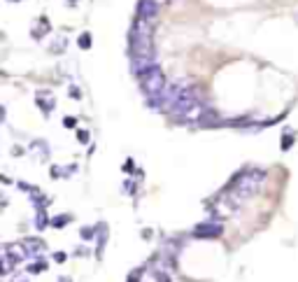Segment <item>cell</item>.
Masks as SVG:
<instances>
[{
	"label": "cell",
	"mask_w": 298,
	"mask_h": 282,
	"mask_svg": "<svg viewBox=\"0 0 298 282\" xmlns=\"http://www.w3.org/2000/svg\"><path fill=\"white\" fill-rule=\"evenodd\" d=\"M170 117L177 122H200L205 107L200 103L198 94H196V87H184L182 96L177 98V103L170 107Z\"/></svg>",
	"instance_id": "cell-1"
},
{
	"label": "cell",
	"mask_w": 298,
	"mask_h": 282,
	"mask_svg": "<svg viewBox=\"0 0 298 282\" xmlns=\"http://www.w3.org/2000/svg\"><path fill=\"white\" fill-rule=\"evenodd\" d=\"M263 180H265V171H259V168H252V171L243 173V175L231 184V196H228V201H231L233 205H237L240 201L254 196L261 189Z\"/></svg>",
	"instance_id": "cell-2"
},
{
	"label": "cell",
	"mask_w": 298,
	"mask_h": 282,
	"mask_svg": "<svg viewBox=\"0 0 298 282\" xmlns=\"http://www.w3.org/2000/svg\"><path fill=\"white\" fill-rule=\"evenodd\" d=\"M140 87H142V91L149 96V100L152 98H159L163 91H166V75H163V70H161L159 66L149 68L147 72H142L140 75Z\"/></svg>",
	"instance_id": "cell-3"
},
{
	"label": "cell",
	"mask_w": 298,
	"mask_h": 282,
	"mask_svg": "<svg viewBox=\"0 0 298 282\" xmlns=\"http://www.w3.org/2000/svg\"><path fill=\"white\" fill-rule=\"evenodd\" d=\"M221 233H224V227L221 224H212V221H203V224H198L193 229L196 238H219Z\"/></svg>",
	"instance_id": "cell-4"
},
{
	"label": "cell",
	"mask_w": 298,
	"mask_h": 282,
	"mask_svg": "<svg viewBox=\"0 0 298 282\" xmlns=\"http://www.w3.org/2000/svg\"><path fill=\"white\" fill-rule=\"evenodd\" d=\"M159 7L161 5L156 3V0H140L138 3V17H144V19H152V21H154Z\"/></svg>",
	"instance_id": "cell-5"
},
{
	"label": "cell",
	"mask_w": 298,
	"mask_h": 282,
	"mask_svg": "<svg viewBox=\"0 0 298 282\" xmlns=\"http://www.w3.org/2000/svg\"><path fill=\"white\" fill-rule=\"evenodd\" d=\"M3 252H7V255L12 257V259L17 261H23L28 257V249H26V245L23 243H12V245H5V249H3Z\"/></svg>",
	"instance_id": "cell-6"
},
{
	"label": "cell",
	"mask_w": 298,
	"mask_h": 282,
	"mask_svg": "<svg viewBox=\"0 0 298 282\" xmlns=\"http://www.w3.org/2000/svg\"><path fill=\"white\" fill-rule=\"evenodd\" d=\"M23 245H26V249H28V257L31 255H40L44 249V243L42 240H38V238H26L23 240Z\"/></svg>",
	"instance_id": "cell-7"
},
{
	"label": "cell",
	"mask_w": 298,
	"mask_h": 282,
	"mask_svg": "<svg viewBox=\"0 0 298 282\" xmlns=\"http://www.w3.org/2000/svg\"><path fill=\"white\" fill-rule=\"evenodd\" d=\"M35 100H38V105L42 107V112H44V115H49V112H51V107H54V100H51L47 94H38V98H35Z\"/></svg>",
	"instance_id": "cell-8"
},
{
	"label": "cell",
	"mask_w": 298,
	"mask_h": 282,
	"mask_svg": "<svg viewBox=\"0 0 298 282\" xmlns=\"http://www.w3.org/2000/svg\"><path fill=\"white\" fill-rule=\"evenodd\" d=\"M14 264H17V261L12 259L7 252H3V273H5V275H10V273H12V266H14Z\"/></svg>",
	"instance_id": "cell-9"
},
{
	"label": "cell",
	"mask_w": 298,
	"mask_h": 282,
	"mask_svg": "<svg viewBox=\"0 0 298 282\" xmlns=\"http://www.w3.org/2000/svg\"><path fill=\"white\" fill-rule=\"evenodd\" d=\"M35 227H38V231H42V229L47 227V215H44V210H38V217H35Z\"/></svg>",
	"instance_id": "cell-10"
},
{
	"label": "cell",
	"mask_w": 298,
	"mask_h": 282,
	"mask_svg": "<svg viewBox=\"0 0 298 282\" xmlns=\"http://www.w3.org/2000/svg\"><path fill=\"white\" fill-rule=\"evenodd\" d=\"M68 221H70V217H68V215H58V217H54V219H51V227H66Z\"/></svg>",
	"instance_id": "cell-11"
},
{
	"label": "cell",
	"mask_w": 298,
	"mask_h": 282,
	"mask_svg": "<svg viewBox=\"0 0 298 282\" xmlns=\"http://www.w3.org/2000/svg\"><path fill=\"white\" fill-rule=\"evenodd\" d=\"M44 268H47V264H44V261H35V264L28 266V273H42Z\"/></svg>",
	"instance_id": "cell-12"
},
{
	"label": "cell",
	"mask_w": 298,
	"mask_h": 282,
	"mask_svg": "<svg viewBox=\"0 0 298 282\" xmlns=\"http://www.w3.org/2000/svg\"><path fill=\"white\" fill-rule=\"evenodd\" d=\"M79 47H82V49H88V47H91V35L84 33L82 38H79Z\"/></svg>",
	"instance_id": "cell-13"
},
{
	"label": "cell",
	"mask_w": 298,
	"mask_h": 282,
	"mask_svg": "<svg viewBox=\"0 0 298 282\" xmlns=\"http://www.w3.org/2000/svg\"><path fill=\"white\" fill-rule=\"evenodd\" d=\"M94 236H96V229H91V227H84L82 229V238L84 240H91Z\"/></svg>",
	"instance_id": "cell-14"
},
{
	"label": "cell",
	"mask_w": 298,
	"mask_h": 282,
	"mask_svg": "<svg viewBox=\"0 0 298 282\" xmlns=\"http://www.w3.org/2000/svg\"><path fill=\"white\" fill-rule=\"evenodd\" d=\"M154 277H156V282H170V277H168L163 271H156V273H154Z\"/></svg>",
	"instance_id": "cell-15"
},
{
	"label": "cell",
	"mask_w": 298,
	"mask_h": 282,
	"mask_svg": "<svg viewBox=\"0 0 298 282\" xmlns=\"http://www.w3.org/2000/svg\"><path fill=\"white\" fill-rule=\"evenodd\" d=\"M63 126H66V128H75V126H77V119H72V117H66V119H63Z\"/></svg>",
	"instance_id": "cell-16"
},
{
	"label": "cell",
	"mask_w": 298,
	"mask_h": 282,
	"mask_svg": "<svg viewBox=\"0 0 298 282\" xmlns=\"http://www.w3.org/2000/svg\"><path fill=\"white\" fill-rule=\"evenodd\" d=\"M291 143H293L291 135H284V140H282V150H289V147H291Z\"/></svg>",
	"instance_id": "cell-17"
},
{
	"label": "cell",
	"mask_w": 298,
	"mask_h": 282,
	"mask_svg": "<svg viewBox=\"0 0 298 282\" xmlns=\"http://www.w3.org/2000/svg\"><path fill=\"white\" fill-rule=\"evenodd\" d=\"M70 96H72V98H79L82 94H79V89H77V87H70Z\"/></svg>",
	"instance_id": "cell-18"
},
{
	"label": "cell",
	"mask_w": 298,
	"mask_h": 282,
	"mask_svg": "<svg viewBox=\"0 0 298 282\" xmlns=\"http://www.w3.org/2000/svg\"><path fill=\"white\" fill-rule=\"evenodd\" d=\"M77 135H79V140H82V143H86V140H88V133L86 131H79Z\"/></svg>",
	"instance_id": "cell-19"
},
{
	"label": "cell",
	"mask_w": 298,
	"mask_h": 282,
	"mask_svg": "<svg viewBox=\"0 0 298 282\" xmlns=\"http://www.w3.org/2000/svg\"><path fill=\"white\" fill-rule=\"evenodd\" d=\"M54 259L61 264V261H66V255H63V252H58V255H54Z\"/></svg>",
	"instance_id": "cell-20"
},
{
	"label": "cell",
	"mask_w": 298,
	"mask_h": 282,
	"mask_svg": "<svg viewBox=\"0 0 298 282\" xmlns=\"http://www.w3.org/2000/svg\"><path fill=\"white\" fill-rule=\"evenodd\" d=\"M124 171H133V159L126 161V166H124Z\"/></svg>",
	"instance_id": "cell-21"
},
{
	"label": "cell",
	"mask_w": 298,
	"mask_h": 282,
	"mask_svg": "<svg viewBox=\"0 0 298 282\" xmlns=\"http://www.w3.org/2000/svg\"><path fill=\"white\" fill-rule=\"evenodd\" d=\"M12 282H28V277H26V275H21V277H14Z\"/></svg>",
	"instance_id": "cell-22"
},
{
	"label": "cell",
	"mask_w": 298,
	"mask_h": 282,
	"mask_svg": "<svg viewBox=\"0 0 298 282\" xmlns=\"http://www.w3.org/2000/svg\"><path fill=\"white\" fill-rule=\"evenodd\" d=\"M58 282H70V280H66V277H63V280H58Z\"/></svg>",
	"instance_id": "cell-23"
},
{
	"label": "cell",
	"mask_w": 298,
	"mask_h": 282,
	"mask_svg": "<svg viewBox=\"0 0 298 282\" xmlns=\"http://www.w3.org/2000/svg\"><path fill=\"white\" fill-rule=\"evenodd\" d=\"M68 3H70V5H72V3H77V0H68Z\"/></svg>",
	"instance_id": "cell-24"
}]
</instances>
